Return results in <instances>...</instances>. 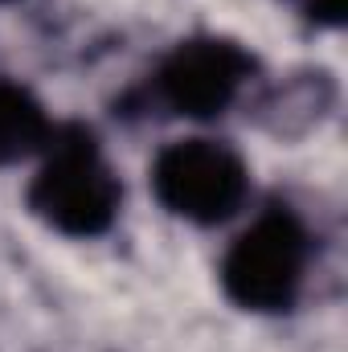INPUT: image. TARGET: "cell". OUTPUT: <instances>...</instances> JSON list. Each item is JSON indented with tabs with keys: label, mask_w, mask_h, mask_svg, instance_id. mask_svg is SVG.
<instances>
[{
	"label": "cell",
	"mask_w": 348,
	"mask_h": 352,
	"mask_svg": "<svg viewBox=\"0 0 348 352\" xmlns=\"http://www.w3.org/2000/svg\"><path fill=\"white\" fill-rule=\"evenodd\" d=\"M29 209L70 238H94L115 221L119 180L87 127H54L45 164L29 184Z\"/></svg>",
	"instance_id": "1"
},
{
	"label": "cell",
	"mask_w": 348,
	"mask_h": 352,
	"mask_svg": "<svg viewBox=\"0 0 348 352\" xmlns=\"http://www.w3.org/2000/svg\"><path fill=\"white\" fill-rule=\"evenodd\" d=\"M307 266V230L291 209H266L259 221L230 246L221 263V283L234 303L250 311L291 307Z\"/></svg>",
	"instance_id": "2"
},
{
	"label": "cell",
	"mask_w": 348,
	"mask_h": 352,
	"mask_svg": "<svg viewBox=\"0 0 348 352\" xmlns=\"http://www.w3.org/2000/svg\"><path fill=\"white\" fill-rule=\"evenodd\" d=\"M152 188L176 217L213 226L238 213V205L246 201L250 176L234 148L217 140H180L156 156Z\"/></svg>",
	"instance_id": "3"
},
{
	"label": "cell",
	"mask_w": 348,
	"mask_h": 352,
	"mask_svg": "<svg viewBox=\"0 0 348 352\" xmlns=\"http://www.w3.org/2000/svg\"><path fill=\"white\" fill-rule=\"evenodd\" d=\"M250 70H254V58L242 45L226 37H197L176 45L160 62L156 98L176 115H193V119L221 115L238 98Z\"/></svg>",
	"instance_id": "4"
},
{
	"label": "cell",
	"mask_w": 348,
	"mask_h": 352,
	"mask_svg": "<svg viewBox=\"0 0 348 352\" xmlns=\"http://www.w3.org/2000/svg\"><path fill=\"white\" fill-rule=\"evenodd\" d=\"M54 135V123L45 119L41 102L21 87L0 82V164H12Z\"/></svg>",
	"instance_id": "5"
},
{
	"label": "cell",
	"mask_w": 348,
	"mask_h": 352,
	"mask_svg": "<svg viewBox=\"0 0 348 352\" xmlns=\"http://www.w3.org/2000/svg\"><path fill=\"white\" fill-rule=\"evenodd\" d=\"M291 4H299V12L312 16V21H320V25H340L348 0H291Z\"/></svg>",
	"instance_id": "6"
}]
</instances>
